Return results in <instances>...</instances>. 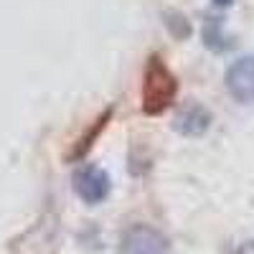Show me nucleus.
<instances>
[{
  "label": "nucleus",
  "instance_id": "f257e3e1",
  "mask_svg": "<svg viewBox=\"0 0 254 254\" xmlns=\"http://www.w3.org/2000/svg\"><path fill=\"white\" fill-rule=\"evenodd\" d=\"M176 79L165 64L153 56L145 66V81H142V110L147 115H160L176 97Z\"/></svg>",
  "mask_w": 254,
  "mask_h": 254
},
{
  "label": "nucleus",
  "instance_id": "f03ea898",
  "mask_svg": "<svg viewBox=\"0 0 254 254\" xmlns=\"http://www.w3.org/2000/svg\"><path fill=\"white\" fill-rule=\"evenodd\" d=\"M168 242L158 229L147 224H135L122 237V254H165Z\"/></svg>",
  "mask_w": 254,
  "mask_h": 254
},
{
  "label": "nucleus",
  "instance_id": "7ed1b4c3",
  "mask_svg": "<svg viewBox=\"0 0 254 254\" xmlns=\"http://www.w3.org/2000/svg\"><path fill=\"white\" fill-rule=\"evenodd\" d=\"M226 89L237 102L254 104V54L237 59L226 69Z\"/></svg>",
  "mask_w": 254,
  "mask_h": 254
},
{
  "label": "nucleus",
  "instance_id": "20e7f679",
  "mask_svg": "<svg viewBox=\"0 0 254 254\" xmlns=\"http://www.w3.org/2000/svg\"><path fill=\"white\" fill-rule=\"evenodd\" d=\"M74 190L81 201L102 203L110 193V176L97 165H84L74 173Z\"/></svg>",
  "mask_w": 254,
  "mask_h": 254
},
{
  "label": "nucleus",
  "instance_id": "39448f33",
  "mask_svg": "<svg viewBox=\"0 0 254 254\" xmlns=\"http://www.w3.org/2000/svg\"><path fill=\"white\" fill-rule=\"evenodd\" d=\"M211 125V115L201 104H190L176 115V130L183 135H203Z\"/></svg>",
  "mask_w": 254,
  "mask_h": 254
},
{
  "label": "nucleus",
  "instance_id": "423d86ee",
  "mask_svg": "<svg viewBox=\"0 0 254 254\" xmlns=\"http://www.w3.org/2000/svg\"><path fill=\"white\" fill-rule=\"evenodd\" d=\"M214 3H216L219 8H226V5H231V3H234V0H214Z\"/></svg>",
  "mask_w": 254,
  "mask_h": 254
}]
</instances>
